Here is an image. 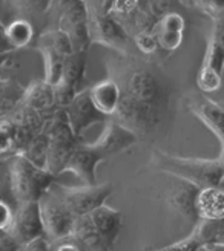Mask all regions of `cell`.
<instances>
[{
	"instance_id": "cell-1",
	"label": "cell",
	"mask_w": 224,
	"mask_h": 251,
	"mask_svg": "<svg viewBox=\"0 0 224 251\" xmlns=\"http://www.w3.org/2000/svg\"><path fill=\"white\" fill-rule=\"evenodd\" d=\"M121 94L139 100L141 103L161 109L166 103V92L155 74L144 61L137 57H126L117 63L114 75L111 77Z\"/></svg>"
},
{
	"instance_id": "cell-2",
	"label": "cell",
	"mask_w": 224,
	"mask_h": 251,
	"mask_svg": "<svg viewBox=\"0 0 224 251\" xmlns=\"http://www.w3.org/2000/svg\"><path fill=\"white\" fill-rule=\"evenodd\" d=\"M154 162L165 173L172 175L173 178L183 179L198 188L218 187L223 184V156L217 159H200V158H184L173 156L165 152H155Z\"/></svg>"
},
{
	"instance_id": "cell-3",
	"label": "cell",
	"mask_w": 224,
	"mask_h": 251,
	"mask_svg": "<svg viewBox=\"0 0 224 251\" xmlns=\"http://www.w3.org/2000/svg\"><path fill=\"white\" fill-rule=\"evenodd\" d=\"M43 120V133L48 140L45 170L56 178L63 173L71 153L80 143L68 126L63 109H54Z\"/></svg>"
},
{
	"instance_id": "cell-4",
	"label": "cell",
	"mask_w": 224,
	"mask_h": 251,
	"mask_svg": "<svg viewBox=\"0 0 224 251\" xmlns=\"http://www.w3.org/2000/svg\"><path fill=\"white\" fill-rule=\"evenodd\" d=\"M9 190L17 201L22 202H37L40 196L54 184V176L45 169L34 166L32 162L20 155H14L8 170Z\"/></svg>"
},
{
	"instance_id": "cell-5",
	"label": "cell",
	"mask_w": 224,
	"mask_h": 251,
	"mask_svg": "<svg viewBox=\"0 0 224 251\" xmlns=\"http://www.w3.org/2000/svg\"><path fill=\"white\" fill-rule=\"evenodd\" d=\"M109 3L111 2H84L89 43H97L120 54H126L129 35L112 17Z\"/></svg>"
},
{
	"instance_id": "cell-6",
	"label": "cell",
	"mask_w": 224,
	"mask_h": 251,
	"mask_svg": "<svg viewBox=\"0 0 224 251\" xmlns=\"http://www.w3.org/2000/svg\"><path fill=\"white\" fill-rule=\"evenodd\" d=\"M112 121L134 133L137 138L154 133L161 123V109L141 103L139 100L121 94Z\"/></svg>"
},
{
	"instance_id": "cell-7",
	"label": "cell",
	"mask_w": 224,
	"mask_h": 251,
	"mask_svg": "<svg viewBox=\"0 0 224 251\" xmlns=\"http://www.w3.org/2000/svg\"><path fill=\"white\" fill-rule=\"evenodd\" d=\"M37 205H39L45 239L49 244L68 241L76 218L61 202V199L54 192L53 185L40 196V199L37 201Z\"/></svg>"
},
{
	"instance_id": "cell-8",
	"label": "cell",
	"mask_w": 224,
	"mask_h": 251,
	"mask_svg": "<svg viewBox=\"0 0 224 251\" xmlns=\"http://www.w3.org/2000/svg\"><path fill=\"white\" fill-rule=\"evenodd\" d=\"M53 188L74 218L89 215L92 210L103 205L105 201L112 195L111 184H94L82 187H63L53 184Z\"/></svg>"
},
{
	"instance_id": "cell-9",
	"label": "cell",
	"mask_w": 224,
	"mask_h": 251,
	"mask_svg": "<svg viewBox=\"0 0 224 251\" xmlns=\"http://www.w3.org/2000/svg\"><path fill=\"white\" fill-rule=\"evenodd\" d=\"M58 28L65 32L71 42L74 52H88L89 37L86 26V6L84 2H57Z\"/></svg>"
},
{
	"instance_id": "cell-10",
	"label": "cell",
	"mask_w": 224,
	"mask_h": 251,
	"mask_svg": "<svg viewBox=\"0 0 224 251\" xmlns=\"http://www.w3.org/2000/svg\"><path fill=\"white\" fill-rule=\"evenodd\" d=\"M86 58H88V52H72L65 58L60 80L53 87L56 109H65L76 94L80 92L79 87L84 77Z\"/></svg>"
},
{
	"instance_id": "cell-11",
	"label": "cell",
	"mask_w": 224,
	"mask_h": 251,
	"mask_svg": "<svg viewBox=\"0 0 224 251\" xmlns=\"http://www.w3.org/2000/svg\"><path fill=\"white\" fill-rule=\"evenodd\" d=\"M63 112L68 126L71 127L72 133L76 135V138H80L82 133L88 127H91L92 124L102 121L106 123V117H103L92 104L88 91L77 92L76 97L71 100V103L63 109Z\"/></svg>"
},
{
	"instance_id": "cell-12",
	"label": "cell",
	"mask_w": 224,
	"mask_h": 251,
	"mask_svg": "<svg viewBox=\"0 0 224 251\" xmlns=\"http://www.w3.org/2000/svg\"><path fill=\"white\" fill-rule=\"evenodd\" d=\"M20 244H27L43 236L40 213L37 202H22L12 213V222L6 230Z\"/></svg>"
},
{
	"instance_id": "cell-13",
	"label": "cell",
	"mask_w": 224,
	"mask_h": 251,
	"mask_svg": "<svg viewBox=\"0 0 224 251\" xmlns=\"http://www.w3.org/2000/svg\"><path fill=\"white\" fill-rule=\"evenodd\" d=\"M184 106L192 115L200 120L223 144V106L207 98L201 92L189 94L184 98Z\"/></svg>"
},
{
	"instance_id": "cell-14",
	"label": "cell",
	"mask_w": 224,
	"mask_h": 251,
	"mask_svg": "<svg viewBox=\"0 0 224 251\" xmlns=\"http://www.w3.org/2000/svg\"><path fill=\"white\" fill-rule=\"evenodd\" d=\"M135 143H139V138L115 121H106L105 130L97 140L88 144L94 152H97L103 159L111 155H117L124 152L126 149L132 147Z\"/></svg>"
},
{
	"instance_id": "cell-15",
	"label": "cell",
	"mask_w": 224,
	"mask_h": 251,
	"mask_svg": "<svg viewBox=\"0 0 224 251\" xmlns=\"http://www.w3.org/2000/svg\"><path fill=\"white\" fill-rule=\"evenodd\" d=\"M200 188L175 178V182L166 192V202L178 216L188 219L192 224H196L198 218L195 213V198Z\"/></svg>"
},
{
	"instance_id": "cell-16",
	"label": "cell",
	"mask_w": 224,
	"mask_h": 251,
	"mask_svg": "<svg viewBox=\"0 0 224 251\" xmlns=\"http://www.w3.org/2000/svg\"><path fill=\"white\" fill-rule=\"evenodd\" d=\"M92 225V228L98 234V237L102 239L105 248L108 251H112L114 244L117 241V236L121 227V215L114 210L108 207L106 204L97 207L92 210L89 215H86Z\"/></svg>"
},
{
	"instance_id": "cell-17",
	"label": "cell",
	"mask_w": 224,
	"mask_h": 251,
	"mask_svg": "<svg viewBox=\"0 0 224 251\" xmlns=\"http://www.w3.org/2000/svg\"><path fill=\"white\" fill-rule=\"evenodd\" d=\"M103 158L88 146L79 144L71 153L63 172H72L79 179L83 181V185L97 184L95 169Z\"/></svg>"
},
{
	"instance_id": "cell-18",
	"label": "cell",
	"mask_w": 224,
	"mask_h": 251,
	"mask_svg": "<svg viewBox=\"0 0 224 251\" xmlns=\"http://www.w3.org/2000/svg\"><path fill=\"white\" fill-rule=\"evenodd\" d=\"M20 104L45 118L56 109L53 86H49L43 80L31 83L28 87L23 89Z\"/></svg>"
},
{
	"instance_id": "cell-19",
	"label": "cell",
	"mask_w": 224,
	"mask_h": 251,
	"mask_svg": "<svg viewBox=\"0 0 224 251\" xmlns=\"http://www.w3.org/2000/svg\"><path fill=\"white\" fill-rule=\"evenodd\" d=\"M195 213L198 221H223L224 193L221 188H200L195 198Z\"/></svg>"
},
{
	"instance_id": "cell-20",
	"label": "cell",
	"mask_w": 224,
	"mask_h": 251,
	"mask_svg": "<svg viewBox=\"0 0 224 251\" xmlns=\"http://www.w3.org/2000/svg\"><path fill=\"white\" fill-rule=\"evenodd\" d=\"M88 92H89V98L92 104L103 117L108 118L114 115V112L120 101V97H121L118 86L114 81L111 78H106L100 83H97L95 86H92Z\"/></svg>"
},
{
	"instance_id": "cell-21",
	"label": "cell",
	"mask_w": 224,
	"mask_h": 251,
	"mask_svg": "<svg viewBox=\"0 0 224 251\" xmlns=\"http://www.w3.org/2000/svg\"><path fill=\"white\" fill-rule=\"evenodd\" d=\"M223 221H196L195 228L189 237L198 250L204 248L214 251L223 247Z\"/></svg>"
},
{
	"instance_id": "cell-22",
	"label": "cell",
	"mask_w": 224,
	"mask_h": 251,
	"mask_svg": "<svg viewBox=\"0 0 224 251\" xmlns=\"http://www.w3.org/2000/svg\"><path fill=\"white\" fill-rule=\"evenodd\" d=\"M224 32H223V20L212 22V31L207 43V49L204 54L203 66L204 69H210L217 74H223L224 63Z\"/></svg>"
},
{
	"instance_id": "cell-23",
	"label": "cell",
	"mask_w": 224,
	"mask_h": 251,
	"mask_svg": "<svg viewBox=\"0 0 224 251\" xmlns=\"http://www.w3.org/2000/svg\"><path fill=\"white\" fill-rule=\"evenodd\" d=\"M23 89L16 81L0 78V120L9 117L20 106Z\"/></svg>"
},
{
	"instance_id": "cell-24",
	"label": "cell",
	"mask_w": 224,
	"mask_h": 251,
	"mask_svg": "<svg viewBox=\"0 0 224 251\" xmlns=\"http://www.w3.org/2000/svg\"><path fill=\"white\" fill-rule=\"evenodd\" d=\"M32 37H34V26L23 19H14L5 26V39L12 51L28 46L32 40Z\"/></svg>"
},
{
	"instance_id": "cell-25",
	"label": "cell",
	"mask_w": 224,
	"mask_h": 251,
	"mask_svg": "<svg viewBox=\"0 0 224 251\" xmlns=\"http://www.w3.org/2000/svg\"><path fill=\"white\" fill-rule=\"evenodd\" d=\"M39 49L43 55V61H45V78L43 81L48 83L49 86H56L60 80L61 71H63V65H65V55H61L60 52L54 51L51 46L39 43Z\"/></svg>"
},
{
	"instance_id": "cell-26",
	"label": "cell",
	"mask_w": 224,
	"mask_h": 251,
	"mask_svg": "<svg viewBox=\"0 0 224 251\" xmlns=\"http://www.w3.org/2000/svg\"><path fill=\"white\" fill-rule=\"evenodd\" d=\"M16 12H19V17L29 22L34 26V20L45 17L48 11L51 9V2H16L14 3Z\"/></svg>"
},
{
	"instance_id": "cell-27",
	"label": "cell",
	"mask_w": 224,
	"mask_h": 251,
	"mask_svg": "<svg viewBox=\"0 0 224 251\" xmlns=\"http://www.w3.org/2000/svg\"><path fill=\"white\" fill-rule=\"evenodd\" d=\"M39 43H43V45H48L51 46L54 51L60 52L61 55H71L74 51H72V46H71V42L66 37L65 32H61L60 29H49V31H45L40 37H39Z\"/></svg>"
},
{
	"instance_id": "cell-28",
	"label": "cell",
	"mask_w": 224,
	"mask_h": 251,
	"mask_svg": "<svg viewBox=\"0 0 224 251\" xmlns=\"http://www.w3.org/2000/svg\"><path fill=\"white\" fill-rule=\"evenodd\" d=\"M16 149V124L11 117L0 120V158L5 155L14 156Z\"/></svg>"
},
{
	"instance_id": "cell-29",
	"label": "cell",
	"mask_w": 224,
	"mask_h": 251,
	"mask_svg": "<svg viewBox=\"0 0 224 251\" xmlns=\"http://www.w3.org/2000/svg\"><path fill=\"white\" fill-rule=\"evenodd\" d=\"M196 84L201 92H215L221 86V75L210 69L201 68L196 77Z\"/></svg>"
},
{
	"instance_id": "cell-30",
	"label": "cell",
	"mask_w": 224,
	"mask_h": 251,
	"mask_svg": "<svg viewBox=\"0 0 224 251\" xmlns=\"http://www.w3.org/2000/svg\"><path fill=\"white\" fill-rule=\"evenodd\" d=\"M186 28V20L183 16L177 14V12H169V14L163 16L157 23V31H166V32H180L183 34Z\"/></svg>"
},
{
	"instance_id": "cell-31",
	"label": "cell",
	"mask_w": 224,
	"mask_h": 251,
	"mask_svg": "<svg viewBox=\"0 0 224 251\" xmlns=\"http://www.w3.org/2000/svg\"><path fill=\"white\" fill-rule=\"evenodd\" d=\"M155 40H157V46H160L161 49H165L168 52L175 51V49L180 48L181 42H183V34L180 32H166V31H154Z\"/></svg>"
},
{
	"instance_id": "cell-32",
	"label": "cell",
	"mask_w": 224,
	"mask_h": 251,
	"mask_svg": "<svg viewBox=\"0 0 224 251\" xmlns=\"http://www.w3.org/2000/svg\"><path fill=\"white\" fill-rule=\"evenodd\" d=\"M132 39L135 42L137 49L143 54H152L158 48L154 32H140V34H135Z\"/></svg>"
},
{
	"instance_id": "cell-33",
	"label": "cell",
	"mask_w": 224,
	"mask_h": 251,
	"mask_svg": "<svg viewBox=\"0 0 224 251\" xmlns=\"http://www.w3.org/2000/svg\"><path fill=\"white\" fill-rule=\"evenodd\" d=\"M200 8L204 14L212 17V22L217 20H223V11H224V5L221 2H200L196 5Z\"/></svg>"
},
{
	"instance_id": "cell-34",
	"label": "cell",
	"mask_w": 224,
	"mask_h": 251,
	"mask_svg": "<svg viewBox=\"0 0 224 251\" xmlns=\"http://www.w3.org/2000/svg\"><path fill=\"white\" fill-rule=\"evenodd\" d=\"M22 245L12 237L9 231H0V251H20Z\"/></svg>"
},
{
	"instance_id": "cell-35",
	"label": "cell",
	"mask_w": 224,
	"mask_h": 251,
	"mask_svg": "<svg viewBox=\"0 0 224 251\" xmlns=\"http://www.w3.org/2000/svg\"><path fill=\"white\" fill-rule=\"evenodd\" d=\"M12 213H14V210L5 201L0 199V231H5L9 228V225L12 222Z\"/></svg>"
},
{
	"instance_id": "cell-36",
	"label": "cell",
	"mask_w": 224,
	"mask_h": 251,
	"mask_svg": "<svg viewBox=\"0 0 224 251\" xmlns=\"http://www.w3.org/2000/svg\"><path fill=\"white\" fill-rule=\"evenodd\" d=\"M20 251H51V244H49L45 237H37L27 244H23Z\"/></svg>"
},
{
	"instance_id": "cell-37",
	"label": "cell",
	"mask_w": 224,
	"mask_h": 251,
	"mask_svg": "<svg viewBox=\"0 0 224 251\" xmlns=\"http://www.w3.org/2000/svg\"><path fill=\"white\" fill-rule=\"evenodd\" d=\"M11 51L12 49L9 48V45L6 43V39H5V26L2 25V22H0V55L8 54Z\"/></svg>"
},
{
	"instance_id": "cell-38",
	"label": "cell",
	"mask_w": 224,
	"mask_h": 251,
	"mask_svg": "<svg viewBox=\"0 0 224 251\" xmlns=\"http://www.w3.org/2000/svg\"><path fill=\"white\" fill-rule=\"evenodd\" d=\"M53 251H79V248L71 242H63V244H58Z\"/></svg>"
}]
</instances>
